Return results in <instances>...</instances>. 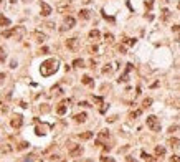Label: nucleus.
Masks as SVG:
<instances>
[{"label": "nucleus", "instance_id": "f257e3e1", "mask_svg": "<svg viewBox=\"0 0 180 162\" xmlns=\"http://www.w3.org/2000/svg\"><path fill=\"white\" fill-rule=\"evenodd\" d=\"M58 60L56 58H48L45 60L41 63L40 66V73H41V76H51L53 73H56L58 71Z\"/></svg>", "mask_w": 180, "mask_h": 162}, {"label": "nucleus", "instance_id": "f03ea898", "mask_svg": "<svg viewBox=\"0 0 180 162\" xmlns=\"http://www.w3.org/2000/svg\"><path fill=\"white\" fill-rule=\"evenodd\" d=\"M25 33H27V30H25L23 27H12L10 30H5V32H2L0 35H2L3 38H10V36L22 38V36H25Z\"/></svg>", "mask_w": 180, "mask_h": 162}, {"label": "nucleus", "instance_id": "7ed1b4c3", "mask_svg": "<svg viewBox=\"0 0 180 162\" xmlns=\"http://www.w3.org/2000/svg\"><path fill=\"white\" fill-rule=\"evenodd\" d=\"M145 122H147V127L150 131H154V132H159L160 131V122H159V119L155 116H149L145 119Z\"/></svg>", "mask_w": 180, "mask_h": 162}, {"label": "nucleus", "instance_id": "20e7f679", "mask_svg": "<svg viewBox=\"0 0 180 162\" xmlns=\"http://www.w3.org/2000/svg\"><path fill=\"white\" fill-rule=\"evenodd\" d=\"M71 157H78V155L83 154V146H78V144H70V149H68Z\"/></svg>", "mask_w": 180, "mask_h": 162}, {"label": "nucleus", "instance_id": "39448f33", "mask_svg": "<svg viewBox=\"0 0 180 162\" xmlns=\"http://www.w3.org/2000/svg\"><path fill=\"white\" fill-rule=\"evenodd\" d=\"M10 124H12V127H15V129H20V127L23 126V117H22L20 114H15L13 117H12Z\"/></svg>", "mask_w": 180, "mask_h": 162}, {"label": "nucleus", "instance_id": "423d86ee", "mask_svg": "<svg viewBox=\"0 0 180 162\" xmlns=\"http://www.w3.org/2000/svg\"><path fill=\"white\" fill-rule=\"evenodd\" d=\"M70 103H71V99H70V98H68V99H65L63 103H60V104H58V108H56V113H58L60 116H63V114L66 113V106L70 104Z\"/></svg>", "mask_w": 180, "mask_h": 162}, {"label": "nucleus", "instance_id": "0eeeda50", "mask_svg": "<svg viewBox=\"0 0 180 162\" xmlns=\"http://www.w3.org/2000/svg\"><path fill=\"white\" fill-rule=\"evenodd\" d=\"M74 23H76V20H74L73 17H65V27L61 28V32H65V30H70L74 27Z\"/></svg>", "mask_w": 180, "mask_h": 162}, {"label": "nucleus", "instance_id": "6e6552de", "mask_svg": "<svg viewBox=\"0 0 180 162\" xmlns=\"http://www.w3.org/2000/svg\"><path fill=\"white\" fill-rule=\"evenodd\" d=\"M32 38H33L35 41H38V43H43V41L46 40V35L41 33V32H38V30H35V32L32 33Z\"/></svg>", "mask_w": 180, "mask_h": 162}, {"label": "nucleus", "instance_id": "1a4fd4ad", "mask_svg": "<svg viewBox=\"0 0 180 162\" xmlns=\"http://www.w3.org/2000/svg\"><path fill=\"white\" fill-rule=\"evenodd\" d=\"M40 8H41V15L43 17H48L51 13V7L46 3V2H40Z\"/></svg>", "mask_w": 180, "mask_h": 162}, {"label": "nucleus", "instance_id": "9d476101", "mask_svg": "<svg viewBox=\"0 0 180 162\" xmlns=\"http://www.w3.org/2000/svg\"><path fill=\"white\" fill-rule=\"evenodd\" d=\"M66 46L70 48V50H76V48H78V38H70V40H66Z\"/></svg>", "mask_w": 180, "mask_h": 162}, {"label": "nucleus", "instance_id": "9b49d317", "mask_svg": "<svg viewBox=\"0 0 180 162\" xmlns=\"http://www.w3.org/2000/svg\"><path fill=\"white\" fill-rule=\"evenodd\" d=\"M66 8H70V0H63L58 3V10L60 12H66Z\"/></svg>", "mask_w": 180, "mask_h": 162}, {"label": "nucleus", "instance_id": "f8f14e48", "mask_svg": "<svg viewBox=\"0 0 180 162\" xmlns=\"http://www.w3.org/2000/svg\"><path fill=\"white\" fill-rule=\"evenodd\" d=\"M86 119H88V114H86V113H81V114L74 116V121H76V122H84Z\"/></svg>", "mask_w": 180, "mask_h": 162}, {"label": "nucleus", "instance_id": "ddd939ff", "mask_svg": "<svg viewBox=\"0 0 180 162\" xmlns=\"http://www.w3.org/2000/svg\"><path fill=\"white\" fill-rule=\"evenodd\" d=\"M104 139H109V131H108V129L101 131L99 136H98V141H104Z\"/></svg>", "mask_w": 180, "mask_h": 162}, {"label": "nucleus", "instance_id": "4468645a", "mask_svg": "<svg viewBox=\"0 0 180 162\" xmlns=\"http://www.w3.org/2000/svg\"><path fill=\"white\" fill-rule=\"evenodd\" d=\"M89 38L96 41V40H99V38H101V33H99L98 30H91V32H89Z\"/></svg>", "mask_w": 180, "mask_h": 162}, {"label": "nucleus", "instance_id": "2eb2a0df", "mask_svg": "<svg viewBox=\"0 0 180 162\" xmlns=\"http://www.w3.org/2000/svg\"><path fill=\"white\" fill-rule=\"evenodd\" d=\"M0 151H2V152H12L13 147H12L10 144H0Z\"/></svg>", "mask_w": 180, "mask_h": 162}, {"label": "nucleus", "instance_id": "dca6fc26", "mask_svg": "<svg viewBox=\"0 0 180 162\" xmlns=\"http://www.w3.org/2000/svg\"><path fill=\"white\" fill-rule=\"evenodd\" d=\"M0 25H2V27H10V20H8L7 17L0 15Z\"/></svg>", "mask_w": 180, "mask_h": 162}, {"label": "nucleus", "instance_id": "f3484780", "mask_svg": "<svg viewBox=\"0 0 180 162\" xmlns=\"http://www.w3.org/2000/svg\"><path fill=\"white\" fill-rule=\"evenodd\" d=\"M78 17L81 18V20H88V18H89V12H88V10H81V12L78 13Z\"/></svg>", "mask_w": 180, "mask_h": 162}, {"label": "nucleus", "instance_id": "a211bd4d", "mask_svg": "<svg viewBox=\"0 0 180 162\" xmlns=\"http://www.w3.org/2000/svg\"><path fill=\"white\" fill-rule=\"evenodd\" d=\"M73 66H76V68H83L84 66V60H81V58H76L73 61Z\"/></svg>", "mask_w": 180, "mask_h": 162}, {"label": "nucleus", "instance_id": "6ab92c4d", "mask_svg": "<svg viewBox=\"0 0 180 162\" xmlns=\"http://www.w3.org/2000/svg\"><path fill=\"white\" fill-rule=\"evenodd\" d=\"M93 137V132H83V134H79V139H83V141H88V139H91Z\"/></svg>", "mask_w": 180, "mask_h": 162}, {"label": "nucleus", "instance_id": "aec40b11", "mask_svg": "<svg viewBox=\"0 0 180 162\" xmlns=\"http://www.w3.org/2000/svg\"><path fill=\"white\" fill-rule=\"evenodd\" d=\"M164 154H165V147H162V146H157V147H155V155H160V157H162Z\"/></svg>", "mask_w": 180, "mask_h": 162}, {"label": "nucleus", "instance_id": "412c9836", "mask_svg": "<svg viewBox=\"0 0 180 162\" xmlns=\"http://www.w3.org/2000/svg\"><path fill=\"white\" fill-rule=\"evenodd\" d=\"M27 147H28V142H25V141H23V142H20V144L17 146V151H25Z\"/></svg>", "mask_w": 180, "mask_h": 162}, {"label": "nucleus", "instance_id": "4be33fe9", "mask_svg": "<svg viewBox=\"0 0 180 162\" xmlns=\"http://www.w3.org/2000/svg\"><path fill=\"white\" fill-rule=\"evenodd\" d=\"M83 84H88V86H93V79L89 78V76H83Z\"/></svg>", "mask_w": 180, "mask_h": 162}, {"label": "nucleus", "instance_id": "5701e85b", "mask_svg": "<svg viewBox=\"0 0 180 162\" xmlns=\"http://www.w3.org/2000/svg\"><path fill=\"white\" fill-rule=\"evenodd\" d=\"M127 78H129V73H127V71H124V73L121 74V78H119V83H126Z\"/></svg>", "mask_w": 180, "mask_h": 162}, {"label": "nucleus", "instance_id": "b1692460", "mask_svg": "<svg viewBox=\"0 0 180 162\" xmlns=\"http://www.w3.org/2000/svg\"><path fill=\"white\" fill-rule=\"evenodd\" d=\"M178 139H175V137H172V139H169V144L172 146V147H178Z\"/></svg>", "mask_w": 180, "mask_h": 162}, {"label": "nucleus", "instance_id": "393cba45", "mask_svg": "<svg viewBox=\"0 0 180 162\" xmlns=\"http://www.w3.org/2000/svg\"><path fill=\"white\" fill-rule=\"evenodd\" d=\"M150 104H152V99H150V98H145L144 103H142V108H149Z\"/></svg>", "mask_w": 180, "mask_h": 162}, {"label": "nucleus", "instance_id": "a878e982", "mask_svg": "<svg viewBox=\"0 0 180 162\" xmlns=\"http://www.w3.org/2000/svg\"><path fill=\"white\" fill-rule=\"evenodd\" d=\"M51 93H53V94H56V96H58V94H61L63 91H61V88H60V86H55V88L51 89Z\"/></svg>", "mask_w": 180, "mask_h": 162}, {"label": "nucleus", "instance_id": "bb28decb", "mask_svg": "<svg viewBox=\"0 0 180 162\" xmlns=\"http://www.w3.org/2000/svg\"><path fill=\"white\" fill-rule=\"evenodd\" d=\"M124 43H127V45H135V38H124Z\"/></svg>", "mask_w": 180, "mask_h": 162}, {"label": "nucleus", "instance_id": "cd10ccee", "mask_svg": "<svg viewBox=\"0 0 180 162\" xmlns=\"http://www.w3.org/2000/svg\"><path fill=\"white\" fill-rule=\"evenodd\" d=\"M93 101H94L96 104H103V98L101 96H93Z\"/></svg>", "mask_w": 180, "mask_h": 162}, {"label": "nucleus", "instance_id": "c85d7f7f", "mask_svg": "<svg viewBox=\"0 0 180 162\" xmlns=\"http://www.w3.org/2000/svg\"><path fill=\"white\" fill-rule=\"evenodd\" d=\"M104 38H106V41H109V43H113V41H114V36L111 35V33H106V35H104Z\"/></svg>", "mask_w": 180, "mask_h": 162}, {"label": "nucleus", "instance_id": "c756f323", "mask_svg": "<svg viewBox=\"0 0 180 162\" xmlns=\"http://www.w3.org/2000/svg\"><path fill=\"white\" fill-rule=\"evenodd\" d=\"M140 113H142V109H137V111H134V113H131V116H129V117H131V119H134V117H137Z\"/></svg>", "mask_w": 180, "mask_h": 162}, {"label": "nucleus", "instance_id": "7c9ffc66", "mask_svg": "<svg viewBox=\"0 0 180 162\" xmlns=\"http://www.w3.org/2000/svg\"><path fill=\"white\" fill-rule=\"evenodd\" d=\"M20 162H33V157H32V155H27V157L20 159Z\"/></svg>", "mask_w": 180, "mask_h": 162}, {"label": "nucleus", "instance_id": "2f4dec72", "mask_svg": "<svg viewBox=\"0 0 180 162\" xmlns=\"http://www.w3.org/2000/svg\"><path fill=\"white\" fill-rule=\"evenodd\" d=\"M101 162H116L113 157H106V155H104V157H101Z\"/></svg>", "mask_w": 180, "mask_h": 162}, {"label": "nucleus", "instance_id": "473e14b6", "mask_svg": "<svg viewBox=\"0 0 180 162\" xmlns=\"http://www.w3.org/2000/svg\"><path fill=\"white\" fill-rule=\"evenodd\" d=\"M5 58H7V55H5V51L0 48V61H5Z\"/></svg>", "mask_w": 180, "mask_h": 162}, {"label": "nucleus", "instance_id": "72a5a7b5", "mask_svg": "<svg viewBox=\"0 0 180 162\" xmlns=\"http://www.w3.org/2000/svg\"><path fill=\"white\" fill-rule=\"evenodd\" d=\"M109 71H111V65H106L103 68V73H109Z\"/></svg>", "mask_w": 180, "mask_h": 162}, {"label": "nucleus", "instance_id": "f704fd0d", "mask_svg": "<svg viewBox=\"0 0 180 162\" xmlns=\"http://www.w3.org/2000/svg\"><path fill=\"white\" fill-rule=\"evenodd\" d=\"M170 160H172V162H180V157H178V155H172Z\"/></svg>", "mask_w": 180, "mask_h": 162}, {"label": "nucleus", "instance_id": "c9c22d12", "mask_svg": "<svg viewBox=\"0 0 180 162\" xmlns=\"http://www.w3.org/2000/svg\"><path fill=\"white\" fill-rule=\"evenodd\" d=\"M172 32H180V25H173V27H172Z\"/></svg>", "mask_w": 180, "mask_h": 162}, {"label": "nucleus", "instance_id": "e433bc0d", "mask_svg": "<svg viewBox=\"0 0 180 162\" xmlns=\"http://www.w3.org/2000/svg\"><path fill=\"white\" fill-rule=\"evenodd\" d=\"M152 5H154V2H152V0H149V2H145V7H147V8H152Z\"/></svg>", "mask_w": 180, "mask_h": 162}, {"label": "nucleus", "instance_id": "4c0bfd02", "mask_svg": "<svg viewBox=\"0 0 180 162\" xmlns=\"http://www.w3.org/2000/svg\"><path fill=\"white\" fill-rule=\"evenodd\" d=\"M41 111H43V113H48V111H50V108H48V104H43V109H41Z\"/></svg>", "mask_w": 180, "mask_h": 162}, {"label": "nucleus", "instance_id": "58836bf2", "mask_svg": "<svg viewBox=\"0 0 180 162\" xmlns=\"http://www.w3.org/2000/svg\"><path fill=\"white\" fill-rule=\"evenodd\" d=\"M178 127L177 126H170V129H169V132H173V131H177Z\"/></svg>", "mask_w": 180, "mask_h": 162}, {"label": "nucleus", "instance_id": "ea45409f", "mask_svg": "<svg viewBox=\"0 0 180 162\" xmlns=\"http://www.w3.org/2000/svg\"><path fill=\"white\" fill-rule=\"evenodd\" d=\"M40 53H48V48H46V46H43V48L40 50Z\"/></svg>", "mask_w": 180, "mask_h": 162}, {"label": "nucleus", "instance_id": "a19ab883", "mask_svg": "<svg viewBox=\"0 0 180 162\" xmlns=\"http://www.w3.org/2000/svg\"><path fill=\"white\" fill-rule=\"evenodd\" d=\"M46 27H48V28H55V23L50 22V23H46Z\"/></svg>", "mask_w": 180, "mask_h": 162}, {"label": "nucleus", "instance_id": "79ce46f5", "mask_svg": "<svg viewBox=\"0 0 180 162\" xmlns=\"http://www.w3.org/2000/svg\"><path fill=\"white\" fill-rule=\"evenodd\" d=\"M10 68H17V61H12V63H10Z\"/></svg>", "mask_w": 180, "mask_h": 162}, {"label": "nucleus", "instance_id": "37998d69", "mask_svg": "<svg viewBox=\"0 0 180 162\" xmlns=\"http://www.w3.org/2000/svg\"><path fill=\"white\" fill-rule=\"evenodd\" d=\"M127 162H135V160H134L132 157H127Z\"/></svg>", "mask_w": 180, "mask_h": 162}, {"label": "nucleus", "instance_id": "c03bdc74", "mask_svg": "<svg viewBox=\"0 0 180 162\" xmlns=\"http://www.w3.org/2000/svg\"><path fill=\"white\" fill-rule=\"evenodd\" d=\"M177 41H178V43H180V35H178V38H177Z\"/></svg>", "mask_w": 180, "mask_h": 162}, {"label": "nucleus", "instance_id": "a18cd8bd", "mask_svg": "<svg viewBox=\"0 0 180 162\" xmlns=\"http://www.w3.org/2000/svg\"><path fill=\"white\" fill-rule=\"evenodd\" d=\"M10 2H12V3H15V2H17V0H10Z\"/></svg>", "mask_w": 180, "mask_h": 162}, {"label": "nucleus", "instance_id": "49530a36", "mask_svg": "<svg viewBox=\"0 0 180 162\" xmlns=\"http://www.w3.org/2000/svg\"><path fill=\"white\" fill-rule=\"evenodd\" d=\"M150 162H157V160H154V159H150Z\"/></svg>", "mask_w": 180, "mask_h": 162}, {"label": "nucleus", "instance_id": "de8ad7c7", "mask_svg": "<svg viewBox=\"0 0 180 162\" xmlns=\"http://www.w3.org/2000/svg\"><path fill=\"white\" fill-rule=\"evenodd\" d=\"M86 162H93V160H86Z\"/></svg>", "mask_w": 180, "mask_h": 162}, {"label": "nucleus", "instance_id": "09e8293b", "mask_svg": "<svg viewBox=\"0 0 180 162\" xmlns=\"http://www.w3.org/2000/svg\"><path fill=\"white\" fill-rule=\"evenodd\" d=\"M178 8H180V2H178Z\"/></svg>", "mask_w": 180, "mask_h": 162}, {"label": "nucleus", "instance_id": "8fccbe9b", "mask_svg": "<svg viewBox=\"0 0 180 162\" xmlns=\"http://www.w3.org/2000/svg\"><path fill=\"white\" fill-rule=\"evenodd\" d=\"M60 162H66V160H60Z\"/></svg>", "mask_w": 180, "mask_h": 162}, {"label": "nucleus", "instance_id": "3c124183", "mask_svg": "<svg viewBox=\"0 0 180 162\" xmlns=\"http://www.w3.org/2000/svg\"><path fill=\"white\" fill-rule=\"evenodd\" d=\"M164 2H167V0H164Z\"/></svg>", "mask_w": 180, "mask_h": 162}]
</instances>
